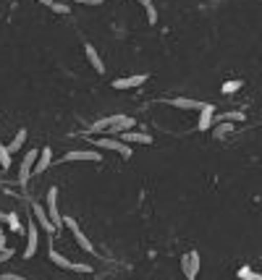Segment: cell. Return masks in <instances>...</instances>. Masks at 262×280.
<instances>
[{"label":"cell","instance_id":"f1b7e54d","mask_svg":"<svg viewBox=\"0 0 262 280\" xmlns=\"http://www.w3.org/2000/svg\"><path fill=\"white\" fill-rule=\"evenodd\" d=\"M3 149H6V144H3V142H0V152H3Z\"/></svg>","mask_w":262,"mask_h":280},{"label":"cell","instance_id":"4fadbf2b","mask_svg":"<svg viewBox=\"0 0 262 280\" xmlns=\"http://www.w3.org/2000/svg\"><path fill=\"white\" fill-rule=\"evenodd\" d=\"M118 139H121V142H126V144H152V136L149 134H142V131H126Z\"/></svg>","mask_w":262,"mask_h":280},{"label":"cell","instance_id":"5bb4252c","mask_svg":"<svg viewBox=\"0 0 262 280\" xmlns=\"http://www.w3.org/2000/svg\"><path fill=\"white\" fill-rule=\"evenodd\" d=\"M84 55H86V60L92 63V68H95L97 74H105V63H102L100 53L95 50V45H84Z\"/></svg>","mask_w":262,"mask_h":280},{"label":"cell","instance_id":"484cf974","mask_svg":"<svg viewBox=\"0 0 262 280\" xmlns=\"http://www.w3.org/2000/svg\"><path fill=\"white\" fill-rule=\"evenodd\" d=\"M0 280H27V277H21L16 272H0Z\"/></svg>","mask_w":262,"mask_h":280},{"label":"cell","instance_id":"d4e9b609","mask_svg":"<svg viewBox=\"0 0 262 280\" xmlns=\"http://www.w3.org/2000/svg\"><path fill=\"white\" fill-rule=\"evenodd\" d=\"M53 11H55V13H63V16H66V13H69L71 8H69V3H53Z\"/></svg>","mask_w":262,"mask_h":280},{"label":"cell","instance_id":"3957f363","mask_svg":"<svg viewBox=\"0 0 262 280\" xmlns=\"http://www.w3.org/2000/svg\"><path fill=\"white\" fill-rule=\"evenodd\" d=\"M181 270H184V275H186V280H196V275H200V270H202V260H200V251H186L184 256H181Z\"/></svg>","mask_w":262,"mask_h":280},{"label":"cell","instance_id":"e0dca14e","mask_svg":"<svg viewBox=\"0 0 262 280\" xmlns=\"http://www.w3.org/2000/svg\"><path fill=\"white\" fill-rule=\"evenodd\" d=\"M118 115L121 113H113V115H107V118H100V121H95L92 126H90V134H97V131H107L116 121H118Z\"/></svg>","mask_w":262,"mask_h":280},{"label":"cell","instance_id":"8992f818","mask_svg":"<svg viewBox=\"0 0 262 280\" xmlns=\"http://www.w3.org/2000/svg\"><path fill=\"white\" fill-rule=\"evenodd\" d=\"M48 215H50V220L55 223V228H63V223H66V218H60V212H58V189L55 186H50L48 189Z\"/></svg>","mask_w":262,"mask_h":280},{"label":"cell","instance_id":"277c9868","mask_svg":"<svg viewBox=\"0 0 262 280\" xmlns=\"http://www.w3.org/2000/svg\"><path fill=\"white\" fill-rule=\"evenodd\" d=\"M32 215H34V220H37V225H42V230L48 233V236L53 239L55 236V223L50 220V215H48V207H42L39 202H32Z\"/></svg>","mask_w":262,"mask_h":280},{"label":"cell","instance_id":"7c38bea8","mask_svg":"<svg viewBox=\"0 0 262 280\" xmlns=\"http://www.w3.org/2000/svg\"><path fill=\"white\" fill-rule=\"evenodd\" d=\"M215 123V105H205V110H200V121H196V128L200 131H210V126Z\"/></svg>","mask_w":262,"mask_h":280},{"label":"cell","instance_id":"83f0119b","mask_svg":"<svg viewBox=\"0 0 262 280\" xmlns=\"http://www.w3.org/2000/svg\"><path fill=\"white\" fill-rule=\"evenodd\" d=\"M37 3H42V6H48V8H53V3H55V0H37Z\"/></svg>","mask_w":262,"mask_h":280},{"label":"cell","instance_id":"44dd1931","mask_svg":"<svg viewBox=\"0 0 262 280\" xmlns=\"http://www.w3.org/2000/svg\"><path fill=\"white\" fill-rule=\"evenodd\" d=\"M139 3H142L144 11H147V21H149V24H158V8L152 6V0H139Z\"/></svg>","mask_w":262,"mask_h":280},{"label":"cell","instance_id":"30bf717a","mask_svg":"<svg viewBox=\"0 0 262 280\" xmlns=\"http://www.w3.org/2000/svg\"><path fill=\"white\" fill-rule=\"evenodd\" d=\"M147 81V74H134V76H123L113 81V89H137Z\"/></svg>","mask_w":262,"mask_h":280},{"label":"cell","instance_id":"ac0fdd59","mask_svg":"<svg viewBox=\"0 0 262 280\" xmlns=\"http://www.w3.org/2000/svg\"><path fill=\"white\" fill-rule=\"evenodd\" d=\"M27 142V128H21V131H16V136H13V142L8 144V149H11V155H16L18 149H21V144Z\"/></svg>","mask_w":262,"mask_h":280},{"label":"cell","instance_id":"2e32d148","mask_svg":"<svg viewBox=\"0 0 262 280\" xmlns=\"http://www.w3.org/2000/svg\"><path fill=\"white\" fill-rule=\"evenodd\" d=\"M48 256H50V262H53V265H58V267H63V270H74V262L69 260V256H63L60 251H55L53 246L48 249Z\"/></svg>","mask_w":262,"mask_h":280},{"label":"cell","instance_id":"ffe728a7","mask_svg":"<svg viewBox=\"0 0 262 280\" xmlns=\"http://www.w3.org/2000/svg\"><path fill=\"white\" fill-rule=\"evenodd\" d=\"M228 134H233V123H231V121H221V123L215 126V134H212V136L223 139V136H228Z\"/></svg>","mask_w":262,"mask_h":280},{"label":"cell","instance_id":"9c48e42d","mask_svg":"<svg viewBox=\"0 0 262 280\" xmlns=\"http://www.w3.org/2000/svg\"><path fill=\"white\" fill-rule=\"evenodd\" d=\"M134 123H137V121L131 118V115H123V113H121V115H118V121H116L111 128H107L105 134H107V136H116V139H118V136H121V134H126V131H134Z\"/></svg>","mask_w":262,"mask_h":280},{"label":"cell","instance_id":"7a4b0ae2","mask_svg":"<svg viewBox=\"0 0 262 280\" xmlns=\"http://www.w3.org/2000/svg\"><path fill=\"white\" fill-rule=\"evenodd\" d=\"M37 160H39V149H29V152L24 155V160H21V168H18V183H21V186H27L29 178L34 176Z\"/></svg>","mask_w":262,"mask_h":280},{"label":"cell","instance_id":"d6986e66","mask_svg":"<svg viewBox=\"0 0 262 280\" xmlns=\"http://www.w3.org/2000/svg\"><path fill=\"white\" fill-rule=\"evenodd\" d=\"M6 223H8V228H11L13 233H21V230H24V225H21V220H18V212H6Z\"/></svg>","mask_w":262,"mask_h":280},{"label":"cell","instance_id":"9a60e30c","mask_svg":"<svg viewBox=\"0 0 262 280\" xmlns=\"http://www.w3.org/2000/svg\"><path fill=\"white\" fill-rule=\"evenodd\" d=\"M50 162H53V149L50 147H42V152H39V160H37V168H34V173L37 176H42L48 168H50Z\"/></svg>","mask_w":262,"mask_h":280},{"label":"cell","instance_id":"4316f807","mask_svg":"<svg viewBox=\"0 0 262 280\" xmlns=\"http://www.w3.org/2000/svg\"><path fill=\"white\" fill-rule=\"evenodd\" d=\"M74 3H81V6H102V0H74Z\"/></svg>","mask_w":262,"mask_h":280},{"label":"cell","instance_id":"f546056e","mask_svg":"<svg viewBox=\"0 0 262 280\" xmlns=\"http://www.w3.org/2000/svg\"><path fill=\"white\" fill-rule=\"evenodd\" d=\"M0 220H6V215H3V212H0Z\"/></svg>","mask_w":262,"mask_h":280},{"label":"cell","instance_id":"cb8c5ba5","mask_svg":"<svg viewBox=\"0 0 262 280\" xmlns=\"http://www.w3.org/2000/svg\"><path fill=\"white\" fill-rule=\"evenodd\" d=\"M74 272H92V265H86V262H74Z\"/></svg>","mask_w":262,"mask_h":280},{"label":"cell","instance_id":"6da1fadb","mask_svg":"<svg viewBox=\"0 0 262 280\" xmlns=\"http://www.w3.org/2000/svg\"><path fill=\"white\" fill-rule=\"evenodd\" d=\"M95 147H100V149H107V152H118L121 157H131L134 152H131V147L126 144V142H121V139H116V136H102V139H95Z\"/></svg>","mask_w":262,"mask_h":280},{"label":"cell","instance_id":"5b68a950","mask_svg":"<svg viewBox=\"0 0 262 280\" xmlns=\"http://www.w3.org/2000/svg\"><path fill=\"white\" fill-rule=\"evenodd\" d=\"M102 155L95 149H74V152H66L63 162H100Z\"/></svg>","mask_w":262,"mask_h":280},{"label":"cell","instance_id":"7402d4cb","mask_svg":"<svg viewBox=\"0 0 262 280\" xmlns=\"http://www.w3.org/2000/svg\"><path fill=\"white\" fill-rule=\"evenodd\" d=\"M238 280H262V275L259 272H254L252 267H238Z\"/></svg>","mask_w":262,"mask_h":280},{"label":"cell","instance_id":"ba28073f","mask_svg":"<svg viewBox=\"0 0 262 280\" xmlns=\"http://www.w3.org/2000/svg\"><path fill=\"white\" fill-rule=\"evenodd\" d=\"M37 246H39V230H37V220H32L27 225V249H24V260H32L37 254Z\"/></svg>","mask_w":262,"mask_h":280},{"label":"cell","instance_id":"52a82bcc","mask_svg":"<svg viewBox=\"0 0 262 280\" xmlns=\"http://www.w3.org/2000/svg\"><path fill=\"white\" fill-rule=\"evenodd\" d=\"M66 225H69V230L74 233L76 244H79V246H81L86 254H97V251H95V246H92V241H90V239H86L84 233H81V228H79V223H76L74 218H66Z\"/></svg>","mask_w":262,"mask_h":280},{"label":"cell","instance_id":"8fae6325","mask_svg":"<svg viewBox=\"0 0 262 280\" xmlns=\"http://www.w3.org/2000/svg\"><path fill=\"white\" fill-rule=\"evenodd\" d=\"M173 107H179V110H205V105L207 102H200V100H189V97H173V100H168Z\"/></svg>","mask_w":262,"mask_h":280},{"label":"cell","instance_id":"4dcf8cb0","mask_svg":"<svg viewBox=\"0 0 262 280\" xmlns=\"http://www.w3.org/2000/svg\"><path fill=\"white\" fill-rule=\"evenodd\" d=\"M0 239H3V230H0Z\"/></svg>","mask_w":262,"mask_h":280},{"label":"cell","instance_id":"603a6c76","mask_svg":"<svg viewBox=\"0 0 262 280\" xmlns=\"http://www.w3.org/2000/svg\"><path fill=\"white\" fill-rule=\"evenodd\" d=\"M244 87V81H238V79H233V81H226L223 87H221V92H223V95H233V92H238V89H242Z\"/></svg>","mask_w":262,"mask_h":280}]
</instances>
